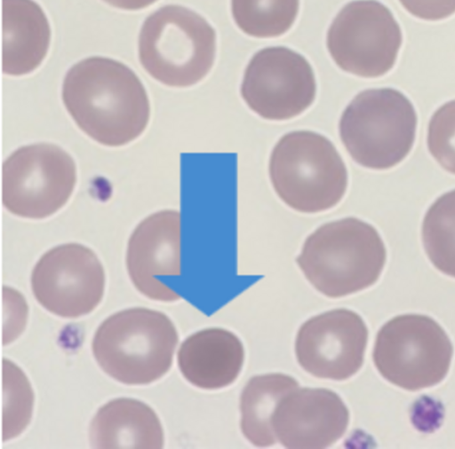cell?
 <instances>
[{
  "label": "cell",
  "mask_w": 455,
  "mask_h": 449,
  "mask_svg": "<svg viewBox=\"0 0 455 449\" xmlns=\"http://www.w3.org/2000/svg\"><path fill=\"white\" fill-rule=\"evenodd\" d=\"M34 407V392L24 372L3 359V441L18 437L28 425Z\"/></svg>",
  "instance_id": "obj_21"
},
{
  "label": "cell",
  "mask_w": 455,
  "mask_h": 449,
  "mask_svg": "<svg viewBox=\"0 0 455 449\" xmlns=\"http://www.w3.org/2000/svg\"><path fill=\"white\" fill-rule=\"evenodd\" d=\"M268 170L279 198L299 212L336 206L347 186V168L336 147L310 130L284 134L272 150Z\"/></svg>",
  "instance_id": "obj_5"
},
{
  "label": "cell",
  "mask_w": 455,
  "mask_h": 449,
  "mask_svg": "<svg viewBox=\"0 0 455 449\" xmlns=\"http://www.w3.org/2000/svg\"><path fill=\"white\" fill-rule=\"evenodd\" d=\"M367 341V327L357 313L331 310L299 327L295 343L297 360L315 377L343 381L361 368Z\"/></svg>",
  "instance_id": "obj_12"
},
{
  "label": "cell",
  "mask_w": 455,
  "mask_h": 449,
  "mask_svg": "<svg viewBox=\"0 0 455 449\" xmlns=\"http://www.w3.org/2000/svg\"><path fill=\"white\" fill-rule=\"evenodd\" d=\"M416 129L411 102L392 88L361 91L347 106L339 123L350 156L372 169H389L403 161L413 146Z\"/></svg>",
  "instance_id": "obj_6"
},
{
  "label": "cell",
  "mask_w": 455,
  "mask_h": 449,
  "mask_svg": "<svg viewBox=\"0 0 455 449\" xmlns=\"http://www.w3.org/2000/svg\"><path fill=\"white\" fill-rule=\"evenodd\" d=\"M316 84L308 61L283 46L257 51L244 71L241 95L264 119L283 121L300 114L315 98Z\"/></svg>",
  "instance_id": "obj_11"
},
{
  "label": "cell",
  "mask_w": 455,
  "mask_h": 449,
  "mask_svg": "<svg viewBox=\"0 0 455 449\" xmlns=\"http://www.w3.org/2000/svg\"><path fill=\"white\" fill-rule=\"evenodd\" d=\"M109 5L126 11H136L153 4L157 0H102Z\"/></svg>",
  "instance_id": "obj_24"
},
{
  "label": "cell",
  "mask_w": 455,
  "mask_h": 449,
  "mask_svg": "<svg viewBox=\"0 0 455 449\" xmlns=\"http://www.w3.org/2000/svg\"><path fill=\"white\" fill-rule=\"evenodd\" d=\"M349 412L328 389H295L278 403L272 417L277 440L286 448H326L346 432Z\"/></svg>",
  "instance_id": "obj_14"
},
{
  "label": "cell",
  "mask_w": 455,
  "mask_h": 449,
  "mask_svg": "<svg viewBox=\"0 0 455 449\" xmlns=\"http://www.w3.org/2000/svg\"><path fill=\"white\" fill-rule=\"evenodd\" d=\"M126 266L135 288L145 296L161 302L180 298L169 279L180 275V214L166 209L144 218L132 232Z\"/></svg>",
  "instance_id": "obj_13"
},
{
  "label": "cell",
  "mask_w": 455,
  "mask_h": 449,
  "mask_svg": "<svg viewBox=\"0 0 455 449\" xmlns=\"http://www.w3.org/2000/svg\"><path fill=\"white\" fill-rule=\"evenodd\" d=\"M427 143L436 161L455 174V100L443 104L434 113L428 123Z\"/></svg>",
  "instance_id": "obj_22"
},
{
  "label": "cell",
  "mask_w": 455,
  "mask_h": 449,
  "mask_svg": "<svg viewBox=\"0 0 455 449\" xmlns=\"http://www.w3.org/2000/svg\"><path fill=\"white\" fill-rule=\"evenodd\" d=\"M93 448L160 449L164 430L156 412L146 403L118 398L103 405L89 428Z\"/></svg>",
  "instance_id": "obj_16"
},
{
  "label": "cell",
  "mask_w": 455,
  "mask_h": 449,
  "mask_svg": "<svg viewBox=\"0 0 455 449\" xmlns=\"http://www.w3.org/2000/svg\"><path fill=\"white\" fill-rule=\"evenodd\" d=\"M453 348L443 327L420 314L399 315L377 334L372 358L392 384L416 391L441 382L448 374Z\"/></svg>",
  "instance_id": "obj_7"
},
{
  "label": "cell",
  "mask_w": 455,
  "mask_h": 449,
  "mask_svg": "<svg viewBox=\"0 0 455 449\" xmlns=\"http://www.w3.org/2000/svg\"><path fill=\"white\" fill-rule=\"evenodd\" d=\"M178 341L168 316L138 307L107 318L94 334L92 350L111 378L126 385H146L169 371Z\"/></svg>",
  "instance_id": "obj_3"
},
{
  "label": "cell",
  "mask_w": 455,
  "mask_h": 449,
  "mask_svg": "<svg viewBox=\"0 0 455 449\" xmlns=\"http://www.w3.org/2000/svg\"><path fill=\"white\" fill-rule=\"evenodd\" d=\"M244 350L240 339L226 329L212 327L188 336L178 351V366L185 379L204 390L233 383L243 367Z\"/></svg>",
  "instance_id": "obj_15"
},
{
  "label": "cell",
  "mask_w": 455,
  "mask_h": 449,
  "mask_svg": "<svg viewBox=\"0 0 455 449\" xmlns=\"http://www.w3.org/2000/svg\"><path fill=\"white\" fill-rule=\"evenodd\" d=\"M386 257L378 231L361 219L346 217L326 223L307 236L296 262L320 293L335 298L373 285Z\"/></svg>",
  "instance_id": "obj_2"
},
{
  "label": "cell",
  "mask_w": 455,
  "mask_h": 449,
  "mask_svg": "<svg viewBox=\"0 0 455 449\" xmlns=\"http://www.w3.org/2000/svg\"><path fill=\"white\" fill-rule=\"evenodd\" d=\"M326 43L342 70L362 77H378L394 67L402 32L384 4L376 0H356L337 14Z\"/></svg>",
  "instance_id": "obj_9"
},
{
  "label": "cell",
  "mask_w": 455,
  "mask_h": 449,
  "mask_svg": "<svg viewBox=\"0 0 455 449\" xmlns=\"http://www.w3.org/2000/svg\"><path fill=\"white\" fill-rule=\"evenodd\" d=\"M51 28L34 0H3V72L20 76L31 73L44 59Z\"/></svg>",
  "instance_id": "obj_17"
},
{
  "label": "cell",
  "mask_w": 455,
  "mask_h": 449,
  "mask_svg": "<svg viewBox=\"0 0 455 449\" xmlns=\"http://www.w3.org/2000/svg\"><path fill=\"white\" fill-rule=\"evenodd\" d=\"M299 0H231L234 20L245 34L259 38L284 34L294 23Z\"/></svg>",
  "instance_id": "obj_20"
},
{
  "label": "cell",
  "mask_w": 455,
  "mask_h": 449,
  "mask_svg": "<svg viewBox=\"0 0 455 449\" xmlns=\"http://www.w3.org/2000/svg\"><path fill=\"white\" fill-rule=\"evenodd\" d=\"M61 97L77 126L103 146L133 141L149 121V99L140 79L110 58L93 56L73 65L64 76Z\"/></svg>",
  "instance_id": "obj_1"
},
{
  "label": "cell",
  "mask_w": 455,
  "mask_h": 449,
  "mask_svg": "<svg viewBox=\"0 0 455 449\" xmlns=\"http://www.w3.org/2000/svg\"><path fill=\"white\" fill-rule=\"evenodd\" d=\"M422 241L434 266L455 278V189L438 197L426 212Z\"/></svg>",
  "instance_id": "obj_19"
},
{
  "label": "cell",
  "mask_w": 455,
  "mask_h": 449,
  "mask_svg": "<svg viewBox=\"0 0 455 449\" xmlns=\"http://www.w3.org/2000/svg\"><path fill=\"white\" fill-rule=\"evenodd\" d=\"M413 16L426 20L445 19L455 12V0H399Z\"/></svg>",
  "instance_id": "obj_23"
},
{
  "label": "cell",
  "mask_w": 455,
  "mask_h": 449,
  "mask_svg": "<svg viewBox=\"0 0 455 449\" xmlns=\"http://www.w3.org/2000/svg\"><path fill=\"white\" fill-rule=\"evenodd\" d=\"M105 272L97 255L79 243H66L46 251L35 264L31 288L48 311L67 319L92 312L105 289Z\"/></svg>",
  "instance_id": "obj_10"
},
{
  "label": "cell",
  "mask_w": 455,
  "mask_h": 449,
  "mask_svg": "<svg viewBox=\"0 0 455 449\" xmlns=\"http://www.w3.org/2000/svg\"><path fill=\"white\" fill-rule=\"evenodd\" d=\"M299 387L298 382L283 374L256 375L249 380L240 398L241 429L255 446L276 442L272 417L280 400Z\"/></svg>",
  "instance_id": "obj_18"
},
{
  "label": "cell",
  "mask_w": 455,
  "mask_h": 449,
  "mask_svg": "<svg viewBox=\"0 0 455 449\" xmlns=\"http://www.w3.org/2000/svg\"><path fill=\"white\" fill-rule=\"evenodd\" d=\"M138 51L141 66L154 79L170 87H188L211 70L216 33L196 12L167 4L144 20Z\"/></svg>",
  "instance_id": "obj_4"
},
{
  "label": "cell",
  "mask_w": 455,
  "mask_h": 449,
  "mask_svg": "<svg viewBox=\"0 0 455 449\" xmlns=\"http://www.w3.org/2000/svg\"><path fill=\"white\" fill-rule=\"evenodd\" d=\"M2 201L12 214L48 217L68 201L76 184V166L61 147L36 143L19 147L3 163Z\"/></svg>",
  "instance_id": "obj_8"
}]
</instances>
